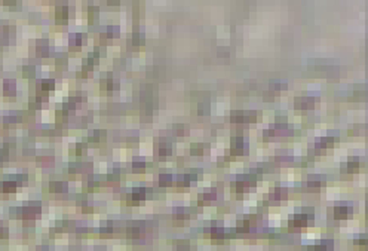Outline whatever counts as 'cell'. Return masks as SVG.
<instances>
[{"label": "cell", "mask_w": 368, "mask_h": 251, "mask_svg": "<svg viewBox=\"0 0 368 251\" xmlns=\"http://www.w3.org/2000/svg\"><path fill=\"white\" fill-rule=\"evenodd\" d=\"M232 153L233 155H241L244 153V140L241 137L232 140Z\"/></svg>", "instance_id": "2"}, {"label": "cell", "mask_w": 368, "mask_h": 251, "mask_svg": "<svg viewBox=\"0 0 368 251\" xmlns=\"http://www.w3.org/2000/svg\"><path fill=\"white\" fill-rule=\"evenodd\" d=\"M192 153L193 155H201L202 153V146H193L192 147Z\"/></svg>", "instance_id": "20"}, {"label": "cell", "mask_w": 368, "mask_h": 251, "mask_svg": "<svg viewBox=\"0 0 368 251\" xmlns=\"http://www.w3.org/2000/svg\"><path fill=\"white\" fill-rule=\"evenodd\" d=\"M347 208L346 207H337L336 210H334V217L336 219H346L347 217Z\"/></svg>", "instance_id": "8"}, {"label": "cell", "mask_w": 368, "mask_h": 251, "mask_svg": "<svg viewBox=\"0 0 368 251\" xmlns=\"http://www.w3.org/2000/svg\"><path fill=\"white\" fill-rule=\"evenodd\" d=\"M138 168H144V160H142V162H135V163H134V169H138Z\"/></svg>", "instance_id": "24"}, {"label": "cell", "mask_w": 368, "mask_h": 251, "mask_svg": "<svg viewBox=\"0 0 368 251\" xmlns=\"http://www.w3.org/2000/svg\"><path fill=\"white\" fill-rule=\"evenodd\" d=\"M82 149H83V146H82V144H77V153H79V155L82 153Z\"/></svg>", "instance_id": "26"}, {"label": "cell", "mask_w": 368, "mask_h": 251, "mask_svg": "<svg viewBox=\"0 0 368 251\" xmlns=\"http://www.w3.org/2000/svg\"><path fill=\"white\" fill-rule=\"evenodd\" d=\"M101 88L103 89H112V80H103L101 82Z\"/></svg>", "instance_id": "19"}, {"label": "cell", "mask_w": 368, "mask_h": 251, "mask_svg": "<svg viewBox=\"0 0 368 251\" xmlns=\"http://www.w3.org/2000/svg\"><path fill=\"white\" fill-rule=\"evenodd\" d=\"M307 216L304 214V213H301V214H295L292 219H291V225H294V226H304L306 223H307Z\"/></svg>", "instance_id": "4"}, {"label": "cell", "mask_w": 368, "mask_h": 251, "mask_svg": "<svg viewBox=\"0 0 368 251\" xmlns=\"http://www.w3.org/2000/svg\"><path fill=\"white\" fill-rule=\"evenodd\" d=\"M3 89H4V94L6 95H13L15 94V83L12 80H6Z\"/></svg>", "instance_id": "9"}, {"label": "cell", "mask_w": 368, "mask_h": 251, "mask_svg": "<svg viewBox=\"0 0 368 251\" xmlns=\"http://www.w3.org/2000/svg\"><path fill=\"white\" fill-rule=\"evenodd\" d=\"M359 168V163H358V159H350L349 163H347V172H356Z\"/></svg>", "instance_id": "11"}, {"label": "cell", "mask_w": 368, "mask_h": 251, "mask_svg": "<svg viewBox=\"0 0 368 251\" xmlns=\"http://www.w3.org/2000/svg\"><path fill=\"white\" fill-rule=\"evenodd\" d=\"M159 155H160V156H168V155H171V144L162 143L160 147H159Z\"/></svg>", "instance_id": "12"}, {"label": "cell", "mask_w": 368, "mask_h": 251, "mask_svg": "<svg viewBox=\"0 0 368 251\" xmlns=\"http://www.w3.org/2000/svg\"><path fill=\"white\" fill-rule=\"evenodd\" d=\"M230 121L235 122V124H236V122H238V124L248 122V121H249V113H245V112H233Z\"/></svg>", "instance_id": "3"}, {"label": "cell", "mask_w": 368, "mask_h": 251, "mask_svg": "<svg viewBox=\"0 0 368 251\" xmlns=\"http://www.w3.org/2000/svg\"><path fill=\"white\" fill-rule=\"evenodd\" d=\"M62 183H58V181H52L51 183V192H61L62 190Z\"/></svg>", "instance_id": "15"}, {"label": "cell", "mask_w": 368, "mask_h": 251, "mask_svg": "<svg viewBox=\"0 0 368 251\" xmlns=\"http://www.w3.org/2000/svg\"><path fill=\"white\" fill-rule=\"evenodd\" d=\"M33 73H34L33 67H25V68H24V74H25V76H31Z\"/></svg>", "instance_id": "23"}, {"label": "cell", "mask_w": 368, "mask_h": 251, "mask_svg": "<svg viewBox=\"0 0 368 251\" xmlns=\"http://www.w3.org/2000/svg\"><path fill=\"white\" fill-rule=\"evenodd\" d=\"M54 88H55V82L51 80V79H49V80H45V82L42 83V89H43L45 92H49V91H52Z\"/></svg>", "instance_id": "13"}, {"label": "cell", "mask_w": 368, "mask_h": 251, "mask_svg": "<svg viewBox=\"0 0 368 251\" xmlns=\"http://www.w3.org/2000/svg\"><path fill=\"white\" fill-rule=\"evenodd\" d=\"M67 18H68V9H67L65 6L58 7V9H57V19L61 21V22H65Z\"/></svg>", "instance_id": "6"}, {"label": "cell", "mask_w": 368, "mask_h": 251, "mask_svg": "<svg viewBox=\"0 0 368 251\" xmlns=\"http://www.w3.org/2000/svg\"><path fill=\"white\" fill-rule=\"evenodd\" d=\"M355 244H361V245H365L367 241L365 239H355Z\"/></svg>", "instance_id": "25"}, {"label": "cell", "mask_w": 368, "mask_h": 251, "mask_svg": "<svg viewBox=\"0 0 368 251\" xmlns=\"http://www.w3.org/2000/svg\"><path fill=\"white\" fill-rule=\"evenodd\" d=\"M65 115H67L65 112H61V113L57 112V121H58V122H65V121H67V116H65Z\"/></svg>", "instance_id": "17"}, {"label": "cell", "mask_w": 368, "mask_h": 251, "mask_svg": "<svg viewBox=\"0 0 368 251\" xmlns=\"http://www.w3.org/2000/svg\"><path fill=\"white\" fill-rule=\"evenodd\" d=\"M333 144H334V138H322L319 143H316V149L324 150V149H327V147H330Z\"/></svg>", "instance_id": "7"}, {"label": "cell", "mask_w": 368, "mask_h": 251, "mask_svg": "<svg viewBox=\"0 0 368 251\" xmlns=\"http://www.w3.org/2000/svg\"><path fill=\"white\" fill-rule=\"evenodd\" d=\"M144 193H145V190H144L142 187H140V189H135V190L132 192L131 198H132L134 201H141V199H144Z\"/></svg>", "instance_id": "10"}, {"label": "cell", "mask_w": 368, "mask_h": 251, "mask_svg": "<svg viewBox=\"0 0 368 251\" xmlns=\"http://www.w3.org/2000/svg\"><path fill=\"white\" fill-rule=\"evenodd\" d=\"M15 189H16V183H15V181L7 180V181H1V183H0V190L4 192V193L15 192Z\"/></svg>", "instance_id": "5"}, {"label": "cell", "mask_w": 368, "mask_h": 251, "mask_svg": "<svg viewBox=\"0 0 368 251\" xmlns=\"http://www.w3.org/2000/svg\"><path fill=\"white\" fill-rule=\"evenodd\" d=\"M80 40H82V36H80V34H77L74 39H71V40H70V43H73V45H80Z\"/></svg>", "instance_id": "22"}, {"label": "cell", "mask_w": 368, "mask_h": 251, "mask_svg": "<svg viewBox=\"0 0 368 251\" xmlns=\"http://www.w3.org/2000/svg\"><path fill=\"white\" fill-rule=\"evenodd\" d=\"M171 181H172V177H171V175H168V174H162V175H160V178H159V183H160V186L169 184Z\"/></svg>", "instance_id": "14"}, {"label": "cell", "mask_w": 368, "mask_h": 251, "mask_svg": "<svg viewBox=\"0 0 368 251\" xmlns=\"http://www.w3.org/2000/svg\"><path fill=\"white\" fill-rule=\"evenodd\" d=\"M313 107V100L312 98H297L295 100V109H301V110H306V109H312Z\"/></svg>", "instance_id": "1"}, {"label": "cell", "mask_w": 368, "mask_h": 251, "mask_svg": "<svg viewBox=\"0 0 368 251\" xmlns=\"http://www.w3.org/2000/svg\"><path fill=\"white\" fill-rule=\"evenodd\" d=\"M223 229H220V227H212V236H215V238H220V236H223Z\"/></svg>", "instance_id": "18"}, {"label": "cell", "mask_w": 368, "mask_h": 251, "mask_svg": "<svg viewBox=\"0 0 368 251\" xmlns=\"http://www.w3.org/2000/svg\"><path fill=\"white\" fill-rule=\"evenodd\" d=\"M285 88H286V83H276V82L272 83V89L273 91H279V89H285Z\"/></svg>", "instance_id": "16"}, {"label": "cell", "mask_w": 368, "mask_h": 251, "mask_svg": "<svg viewBox=\"0 0 368 251\" xmlns=\"http://www.w3.org/2000/svg\"><path fill=\"white\" fill-rule=\"evenodd\" d=\"M94 15H97V7H89V19L94 22Z\"/></svg>", "instance_id": "21"}]
</instances>
